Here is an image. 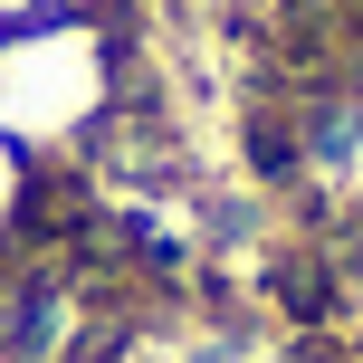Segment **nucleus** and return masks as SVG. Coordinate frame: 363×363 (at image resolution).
Instances as JSON below:
<instances>
[{
	"instance_id": "1",
	"label": "nucleus",
	"mask_w": 363,
	"mask_h": 363,
	"mask_svg": "<svg viewBox=\"0 0 363 363\" xmlns=\"http://www.w3.org/2000/svg\"><path fill=\"white\" fill-rule=\"evenodd\" d=\"M125 106V29L96 0L0 29V134L29 163L86 153Z\"/></svg>"
},
{
	"instance_id": "2",
	"label": "nucleus",
	"mask_w": 363,
	"mask_h": 363,
	"mask_svg": "<svg viewBox=\"0 0 363 363\" xmlns=\"http://www.w3.org/2000/svg\"><path fill=\"white\" fill-rule=\"evenodd\" d=\"M29 211H38V163L10 144V134H0V249L29 230Z\"/></svg>"
},
{
	"instance_id": "3",
	"label": "nucleus",
	"mask_w": 363,
	"mask_h": 363,
	"mask_svg": "<svg viewBox=\"0 0 363 363\" xmlns=\"http://www.w3.org/2000/svg\"><path fill=\"white\" fill-rule=\"evenodd\" d=\"M48 10H77V0H0V29H19V19H48Z\"/></svg>"
}]
</instances>
